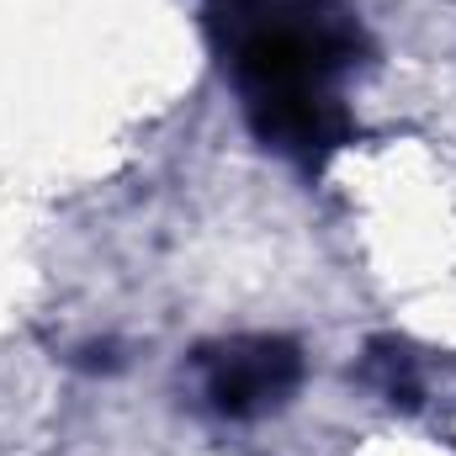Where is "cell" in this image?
Returning <instances> with one entry per match:
<instances>
[{
	"mask_svg": "<svg viewBox=\"0 0 456 456\" xmlns=\"http://www.w3.org/2000/svg\"><path fill=\"white\" fill-rule=\"evenodd\" d=\"M224 69L249 133L303 170H324L355 122L340 80L366 59L350 0H208Z\"/></svg>",
	"mask_w": 456,
	"mask_h": 456,
	"instance_id": "6da1fadb",
	"label": "cell"
},
{
	"mask_svg": "<svg viewBox=\"0 0 456 456\" xmlns=\"http://www.w3.org/2000/svg\"><path fill=\"white\" fill-rule=\"evenodd\" d=\"M197 382L218 419H260L303 387V350L287 335H233L197 350Z\"/></svg>",
	"mask_w": 456,
	"mask_h": 456,
	"instance_id": "7a4b0ae2",
	"label": "cell"
},
{
	"mask_svg": "<svg viewBox=\"0 0 456 456\" xmlns=\"http://www.w3.org/2000/svg\"><path fill=\"white\" fill-rule=\"evenodd\" d=\"M366 382H371L393 409H419V393H425L419 361H414L398 340H377L366 350Z\"/></svg>",
	"mask_w": 456,
	"mask_h": 456,
	"instance_id": "3957f363",
	"label": "cell"
}]
</instances>
